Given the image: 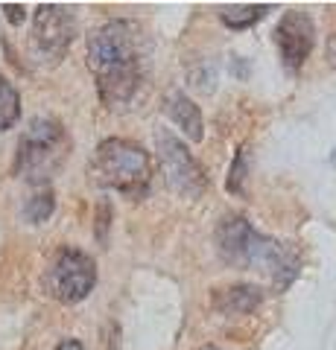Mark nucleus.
Segmentation results:
<instances>
[{
  "instance_id": "1",
  "label": "nucleus",
  "mask_w": 336,
  "mask_h": 350,
  "mask_svg": "<svg viewBox=\"0 0 336 350\" xmlns=\"http://www.w3.org/2000/svg\"><path fill=\"white\" fill-rule=\"evenodd\" d=\"M88 68L105 108L129 105L140 88L138 27L132 21H108L88 36Z\"/></svg>"
},
{
  "instance_id": "2",
  "label": "nucleus",
  "mask_w": 336,
  "mask_h": 350,
  "mask_svg": "<svg viewBox=\"0 0 336 350\" xmlns=\"http://www.w3.org/2000/svg\"><path fill=\"white\" fill-rule=\"evenodd\" d=\"M216 251L229 266L266 271L281 286H287L298 275V257L292 254V248L275 243L272 237H263L248 225L246 216L237 213L222 216L216 225Z\"/></svg>"
},
{
  "instance_id": "3",
  "label": "nucleus",
  "mask_w": 336,
  "mask_h": 350,
  "mask_svg": "<svg viewBox=\"0 0 336 350\" xmlns=\"http://www.w3.org/2000/svg\"><path fill=\"white\" fill-rule=\"evenodd\" d=\"M94 178L108 190H117L129 199H144L153 184V158L144 146L123 137H108L94 152Z\"/></svg>"
},
{
  "instance_id": "4",
  "label": "nucleus",
  "mask_w": 336,
  "mask_h": 350,
  "mask_svg": "<svg viewBox=\"0 0 336 350\" xmlns=\"http://www.w3.org/2000/svg\"><path fill=\"white\" fill-rule=\"evenodd\" d=\"M68 152H70V140L59 120L36 117L29 129L21 135L15 155V175H21L29 184H47L64 167Z\"/></svg>"
},
{
  "instance_id": "5",
  "label": "nucleus",
  "mask_w": 336,
  "mask_h": 350,
  "mask_svg": "<svg viewBox=\"0 0 336 350\" xmlns=\"http://www.w3.org/2000/svg\"><path fill=\"white\" fill-rule=\"evenodd\" d=\"M44 292L59 304H79L85 301L96 286V262L82 248L64 245L50 257L44 269Z\"/></svg>"
},
{
  "instance_id": "6",
  "label": "nucleus",
  "mask_w": 336,
  "mask_h": 350,
  "mask_svg": "<svg viewBox=\"0 0 336 350\" xmlns=\"http://www.w3.org/2000/svg\"><path fill=\"white\" fill-rule=\"evenodd\" d=\"M73 36H77V18L68 6L41 3L32 15V53L44 64H59L68 56Z\"/></svg>"
},
{
  "instance_id": "7",
  "label": "nucleus",
  "mask_w": 336,
  "mask_h": 350,
  "mask_svg": "<svg viewBox=\"0 0 336 350\" xmlns=\"http://www.w3.org/2000/svg\"><path fill=\"white\" fill-rule=\"evenodd\" d=\"M155 152L170 190L188 196V199H199L208 190V175H205L202 163L193 158V152L188 146L179 144V137H172L170 131H158Z\"/></svg>"
},
{
  "instance_id": "8",
  "label": "nucleus",
  "mask_w": 336,
  "mask_h": 350,
  "mask_svg": "<svg viewBox=\"0 0 336 350\" xmlns=\"http://www.w3.org/2000/svg\"><path fill=\"white\" fill-rule=\"evenodd\" d=\"M275 47L289 73H298L305 68V62L316 47V27H313L310 15L301 12V9H292L281 18L275 27Z\"/></svg>"
},
{
  "instance_id": "9",
  "label": "nucleus",
  "mask_w": 336,
  "mask_h": 350,
  "mask_svg": "<svg viewBox=\"0 0 336 350\" xmlns=\"http://www.w3.org/2000/svg\"><path fill=\"white\" fill-rule=\"evenodd\" d=\"M211 304L220 315H248L263 304V289L252 283H234V286L216 289Z\"/></svg>"
},
{
  "instance_id": "10",
  "label": "nucleus",
  "mask_w": 336,
  "mask_h": 350,
  "mask_svg": "<svg viewBox=\"0 0 336 350\" xmlns=\"http://www.w3.org/2000/svg\"><path fill=\"white\" fill-rule=\"evenodd\" d=\"M164 105H167L170 120H172V123H176L190 140H202V137H205L202 111H199V105L193 103L184 91H170L167 100H164Z\"/></svg>"
},
{
  "instance_id": "11",
  "label": "nucleus",
  "mask_w": 336,
  "mask_h": 350,
  "mask_svg": "<svg viewBox=\"0 0 336 350\" xmlns=\"http://www.w3.org/2000/svg\"><path fill=\"white\" fill-rule=\"evenodd\" d=\"M266 12H272L269 3H240V6H222L220 9V21L231 29H248L257 21H263Z\"/></svg>"
},
{
  "instance_id": "12",
  "label": "nucleus",
  "mask_w": 336,
  "mask_h": 350,
  "mask_svg": "<svg viewBox=\"0 0 336 350\" xmlns=\"http://www.w3.org/2000/svg\"><path fill=\"white\" fill-rule=\"evenodd\" d=\"M21 120V96L15 91V85L0 73V131L12 129Z\"/></svg>"
},
{
  "instance_id": "13",
  "label": "nucleus",
  "mask_w": 336,
  "mask_h": 350,
  "mask_svg": "<svg viewBox=\"0 0 336 350\" xmlns=\"http://www.w3.org/2000/svg\"><path fill=\"white\" fill-rule=\"evenodd\" d=\"M53 211H56V196H53L50 190H41L24 204V219L32 225H41L53 216Z\"/></svg>"
},
{
  "instance_id": "14",
  "label": "nucleus",
  "mask_w": 336,
  "mask_h": 350,
  "mask_svg": "<svg viewBox=\"0 0 336 350\" xmlns=\"http://www.w3.org/2000/svg\"><path fill=\"white\" fill-rule=\"evenodd\" d=\"M248 161H252V152H248V146L243 144L237 149L231 170H229V181H225V187H229L234 196H243V181L248 178Z\"/></svg>"
},
{
  "instance_id": "15",
  "label": "nucleus",
  "mask_w": 336,
  "mask_h": 350,
  "mask_svg": "<svg viewBox=\"0 0 336 350\" xmlns=\"http://www.w3.org/2000/svg\"><path fill=\"white\" fill-rule=\"evenodd\" d=\"M3 12H6V18H9V24H15V27H21V24H24V6H21V3H6L3 6Z\"/></svg>"
},
{
  "instance_id": "16",
  "label": "nucleus",
  "mask_w": 336,
  "mask_h": 350,
  "mask_svg": "<svg viewBox=\"0 0 336 350\" xmlns=\"http://www.w3.org/2000/svg\"><path fill=\"white\" fill-rule=\"evenodd\" d=\"M56 350H85L79 338H62V342L56 345Z\"/></svg>"
},
{
  "instance_id": "17",
  "label": "nucleus",
  "mask_w": 336,
  "mask_h": 350,
  "mask_svg": "<svg viewBox=\"0 0 336 350\" xmlns=\"http://www.w3.org/2000/svg\"><path fill=\"white\" fill-rule=\"evenodd\" d=\"M199 350H220V347H214V345H202Z\"/></svg>"
}]
</instances>
